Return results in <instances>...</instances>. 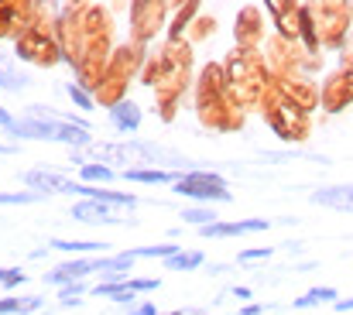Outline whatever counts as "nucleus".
<instances>
[{"label":"nucleus","instance_id":"nucleus-1","mask_svg":"<svg viewBox=\"0 0 353 315\" xmlns=\"http://www.w3.org/2000/svg\"><path fill=\"white\" fill-rule=\"evenodd\" d=\"M17 134L24 137H41V141H65V144H86L90 134L76 123H65V120H24V123H14Z\"/></svg>","mask_w":353,"mask_h":315},{"label":"nucleus","instance_id":"nucleus-16","mask_svg":"<svg viewBox=\"0 0 353 315\" xmlns=\"http://www.w3.org/2000/svg\"><path fill=\"white\" fill-rule=\"evenodd\" d=\"M31 199H38V196H31V192H17V196H0V203H31Z\"/></svg>","mask_w":353,"mask_h":315},{"label":"nucleus","instance_id":"nucleus-3","mask_svg":"<svg viewBox=\"0 0 353 315\" xmlns=\"http://www.w3.org/2000/svg\"><path fill=\"white\" fill-rule=\"evenodd\" d=\"M76 219H83V223H120V216L114 210H107V206H100V203H79L76 210H72Z\"/></svg>","mask_w":353,"mask_h":315},{"label":"nucleus","instance_id":"nucleus-2","mask_svg":"<svg viewBox=\"0 0 353 315\" xmlns=\"http://www.w3.org/2000/svg\"><path fill=\"white\" fill-rule=\"evenodd\" d=\"M175 192H182V196H199V199H230V192H227L223 179L206 175V172H192V175L179 179Z\"/></svg>","mask_w":353,"mask_h":315},{"label":"nucleus","instance_id":"nucleus-14","mask_svg":"<svg viewBox=\"0 0 353 315\" xmlns=\"http://www.w3.org/2000/svg\"><path fill=\"white\" fill-rule=\"evenodd\" d=\"M185 216V223H206V226H213V212H206V210H189V212H182Z\"/></svg>","mask_w":353,"mask_h":315},{"label":"nucleus","instance_id":"nucleus-4","mask_svg":"<svg viewBox=\"0 0 353 315\" xmlns=\"http://www.w3.org/2000/svg\"><path fill=\"white\" fill-rule=\"evenodd\" d=\"M90 271H100V261H76V264H62L55 274H48V281H72V278H86Z\"/></svg>","mask_w":353,"mask_h":315},{"label":"nucleus","instance_id":"nucleus-7","mask_svg":"<svg viewBox=\"0 0 353 315\" xmlns=\"http://www.w3.org/2000/svg\"><path fill=\"white\" fill-rule=\"evenodd\" d=\"M0 83L7 86V90H21L24 86V79L21 76H14V69H10V62H7V55L0 52Z\"/></svg>","mask_w":353,"mask_h":315},{"label":"nucleus","instance_id":"nucleus-8","mask_svg":"<svg viewBox=\"0 0 353 315\" xmlns=\"http://www.w3.org/2000/svg\"><path fill=\"white\" fill-rule=\"evenodd\" d=\"M114 120H117L120 127H127V130H134V127H137V120H141V113H137L134 106L127 103V106H117V110H114Z\"/></svg>","mask_w":353,"mask_h":315},{"label":"nucleus","instance_id":"nucleus-15","mask_svg":"<svg viewBox=\"0 0 353 315\" xmlns=\"http://www.w3.org/2000/svg\"><path fill=\"white\" fill-rule=\"evenodd\" d=\"M0 281H3V285H21L24 274H21V271H0Z\"/></svg>","mask_w":353,"mask_h":315},{"label":"nucleus","instance_id":"nucleus-5","mask_svg":"<svg viewBox=\"0 0 353 315\" xmlns=\"http://www.w3.org/2000/svg\"><path fill=\"white\" fill-rule=\"evenodd\" d=\"M268 223L264 219H247V223H216V226H206L210 236H230V233H254V230H264Z\"/></svg>","mask_w":353,"mask_h":315},{"label":"nucleus","instance_id":"nucleus-11","mask_svg":"<svg viewBox=\"0 0 353 315\" xmlns=\"http://www.w3.org/2000/svg\"><path fill=\"white\" fill-rule=\"evenodd\" d=\"M41 298H24V302H0V312H34Z\"/></svg>","mask_w":353,"mask_h":315},{"label":"nucleus","instance_id":"nucleus-19","mask_svg":"<svg viewBox=\"0 0 353 315\" xmlns=\"http://www.w3.org/2000/svg\"><path fill=\"white\" fill-rule=\"evenodd\" d=\"M134 315H154V309H151V305H144V309H137Z\"/></svg>","mask_w":353,"mask_h":315},{"label":"nucleus","instance_id":"nucleus-9","mask_svg":"<svg viewBox=\"0 0 353 315\" xmlns=\"http://www.w3.org/2000/svg\"><path fill=\"white\" fill-rule=\"evenodd\" d=\"M127 179L130 182H168L172 175L168 172H137V168H127Z\"/></svg>","mask_w":353,"mask_h":315},{"label":"nucleus","instance_id":"nucleus-18","mask_svg":"<svg viewBox=\"0 0 353 315\" xmlns=\"http://www.w3.org/2000/svg\"><path fill=\"white\" fill-rule=\"evenodd\" d=\"M0 127H10V130H14V120H10V113H3V110H0Z\"/></svg>","mask_w":353,"mask_h":315},{"label":"nucleus","instance_id":"nucleus-10","mask_svg":"<svg viewBox=\"0 0 353 315\" xmlns=\"http://www.w3.org/2000/svg\"><path fill=\"white\" fill-rule=\"evenodd\" d=\"M330 298H336V292H333V288H316V292H309L305 298H299L295 305H299V309H305V305H316V302H330Z\"/></svg>","mask_w":353,"mask_h":315},{"label":"nucleus","instance_id":"nucleus-12","mask_svg":"<svg viewBox=\"0 0 353 315\" xmlns=\"http://www.w3.org/2000/svg\"><path fill=\"white\" fill-rule=\"evenodd\" d=\"M196 264H203V254H175V257H172V271L196 267Z\"/></svg>","mask_w":353,"mask_h":315},{"label":"nucleus","instance_id":"nucleus-6","mask_svg":"<svg viewBox=\"0 0 353 315\" xmlns=\"http://www.w3.org/2000/svg\"><path fill=\"white\" fill-rule=\"evenodd\" d=\"M28 185L52 189V192H65V189H69V179H62L59 172H31V175H28Z\"/></svg>","mask_w":353,"mask_h":315},{"label":"nucleus","instance_id":"nucleus-13","mask_svg":"<svg viewBox=\"0 0 353 315\" xmlns=\"http://www.w3.org/2000/svg\"><path fill=\"white\" fill-rule=\"evenodd\" d=\"M83 175H86L90 182H97V179H100V182H107L114 172H110V168H103V165H100V168H97V165H86V168H83Z\"/></svg>","mask_w":353,"mask_h":315},{"label":"nucleus","instance_id":"nucleus-17","mask_svg":"<svg viewBox=\"0 0 353 315\" xmlns=\"http://www.w3.org/2000/svg\"><path fill=\"white\" fill-rule=\"evenodd\" d=\"M69 96H72V100H76V103H79V106H86V110H90V100H86V93H83V90H76V86H69Z\"/></svg>","mask_w":353,"mask_h":315}]
</instances>
